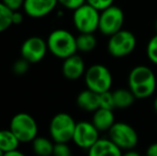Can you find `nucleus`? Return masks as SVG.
Returning a JSON list of instances; mask_svg holds the SVG:
<instances>
[{
  "mask_svg": "<svg viewBox=\"0 0 157 156\" xmlns=\"http://www.w3.org/2000/svg\"><path fill=\"white\" fill-rule=\"evenodd\" d=\"M128 88L138 100H144L156 90V76L147 65H137L128 75Z\"/></svg>",
  "mask_w": 157,
  "mask_h": 156,
  "instance_id": "obj_1",
  "label": "nucleus"
},
{
  "mask_svg": "<svg viewBox=\"0 0 157 156\" xmlns=\"http://www.w3.org/2000/svg\"><path fill=\"white\" fill-rule=\"evenodd\" d=\"M46 42L50 54L60 59L67 58L76 54L78 50L76 36L65 29H56L52 31Z\"/></svg>",
  "mask_w": 157,
  "mask_h": 156,
  "instance_id": "obj_2",
  "label": "nucleus"
},
{
  "mask_svg": "<svg viewBox=\"0 0 157 156\" xmlns=\"http://www.w3.org/2000/svg\"><path fill=\"white\" fill-rule=\"evenodd\" d=\"M101 12L89 3H83L73 13V24L79 33H94L98 30Z\"/></svg>",
  "mask_w": 157,
  "mask_h": 156,
  "instance_id": "obj_3",
  "label": "nucleus"
},
{
  "mask_svg": "<svg viewBox=\"0 0 157 156\" xmlns=\"http://www.w3.org/2000/svg\"><path fill=\"white\" fill-rule=\"evenodd\" d=\"M10 129L18 138L21 143H29L37 137L36 121L26 112L16 113L10 122Z\"/></svg>",
  "mask_w": 157,
  "mask_h": 156,
  "instance_id": "obj_4",
  "label": "nucleus"
},
{
  "mask_svg": "<svg viewBox=\"0 0 157 156\" xmlns=\"http://www.w3.org/2000/svg\"><path fill=\"white\" fill-rule=\"evenodd\" d=\"M76 123L68 113H57L49 123L50 138L54 142H70L73 140Z\"/></svg>",
  "mask_w": 157,
  "mask_h": 156,
  "instance_id": "obj_5",
  "label": "nucleus"
},
{
  "mask_svg": "<svg viewBox=\"0 0 157 156\" xmlns=\"http://www.w3.org/2000/svg\"><path fill=\"white\" fill-rule=\"evenodd\" d=\"M85 83L88 89L97 93L109 91L112 86V74L103 64H93L86 70Z\"/></svg>",
  "mask_w": 157,
  "mask_h": 156,
  "instance_id": "obj_6",
  "label": "nucleus"
},
{
  "mask_svg": "<svg viewBox=\"0 0 157 156\" xmlns=\"http://www.w3.org/2000/svg\"><path fill=\"white\" fill-rule=\"evenodd\" d=\"M137 40L132 32L121 29L120 31L109 36L107 49L110 56L114 58H123L134 51Z\"/></svg>",
  "mask_w": 157,
  "mask_h": 156,
  "instance_id": "obj_7",
  "label": "nucleus"
},
{
  "mask_svg": "<svg viewBox=\"0 0 157 156\" xmlns=\"http://www.w3.org/2000/svg\"><path fill=\"white\" fill-rule=\"evenodd\" d=\"M108 133L110 139L122 151L135 149L138 144L139 137L136 129L125 122H114Z\"/></svg>",
  "mask_w": 157,
  "mask_h": 156,
  "instance_id": "obj_8",
  "label": "nucleus"
},
{
  "mask_svg": "<svg viewBox=\"0 0 157 156\" xmlns=\"http://www.w3.org/2000/svg\"><path fill=\"white\" fill-rule=\"evenodd\" d=\"M123 24H124V13L121 8L112 4L109 8L101 11L98 30L101 34L107 36H112L123 29Z\"/></svg>",
  "mask_w": 157,
  "mask_h": 156,
  "instance_id": "obj_9",
  "label": "nucleus"
},
{
  "mask_svg": "<svg viewBox=\"0 0 157 156\" xmlns=\"http://www.w3.org/2000/svg\"><path fill=\"white\" fill-rule=\"evenodd\" d=\"M47 51V42L40 36H30L26 39L21 46V57L29 61L31 64L43 60Z\"/></svg>",
  "mask_w": 157,
  "mask_h": 156,
  "instance_id": "obj_10",
  "label": "nucleus"
},
{
  "mask_svg": "<svg viewBox=\"0 0 157 156\" xmlns=\"http://www.w3.org/2000/svg\"><path fill=\"white\" fill-rule=\"evenodd\" d=\"M99 133L101 131L94 126L92 121H80L76 123L73 141L79 148L89 150L99 138Z\"/></svg>",
  "mask_w": 157,
  "mask_h": 156,
  "instance_id": "obj_11",
  "label": "nucleus"
},
{
  "mask_svg": "<svg viewBox=\"0 0 157 156\" xmlns=\"http://www.w3.org/2000/svg\"><path fill=\"white\" fill-rule=\"evenodd\" d=\"M58 3V0H25L23 9L29 17L42 18L50 14Z\"/></svg>",
  "mask_w": 157,
  "mask_h": 156,
  "instance_id": "obj_12",
  "label": "nucleus"
},
{
  "mask_svg": "<svg viewBox=\"0 0 157 156\" xmlns=\"http://www.w3.org/2000/svg\"><path fill=\"white\" fill-rule=\"evenodd\" d=\"M86 73L85 61L80 56L74 54L63 59L62 74L68 80H77Z\"/></svg>",
  "mask_w": 157,
  "mask_h": 156,
  "instance_id": "obj_13",
  "label": "nucleus"
},
{
  "mask_svg": "<svg viewBox=\"0 0 157 156\" xmlns=\"http://www.w3.org/2000/svg\"><path fill=\"white\" fill-rule=\"evenodd\" d=\"M123 151L110 138H98L96 142L88 150L90 156H120Z\"/></svg>",
  "mask_w": 157,
  "mask_h": 156,
  "instance_id": "obj_14",
  "label": "nucleus"
},
{
  "mask_svg": "<svg viewBox=\"0 0 157 156\" xmlns=\"http://www.w3.org/2000/svg\"><path fill=\"white\" fill-rule=\"evenodd\" d=\"M114 122L116 121H114V115L112 109L99 107L93 112L92 123L99 131H108L110 127L114 124Z\"/></svg>",
  "mask_w": 157,
  "mask_h": 156,
  "instance_id": "obj_15",
  "label": "nucleus"
},
{
  "mask_svg": "<svg viewBox=\"0 0 157 156\" xmlns=\"http://www.w3.org/2000/svg\"><path fill=\"white\" fill-rule=\"evenodd\" d=\"M76 102L78 107L82 110L94 112L99 108V93L87 88L77 95Z\"/></svg>",
  "mask_w": 157,
  "mask_h": 156,
  "instance_id": "obj_16",
  "label": "nucleus"
},
{
  "mask_svg": "<svg viewBox=\"0 0 157 156\" xmlns=\"http://www.w3.org/2000/svg\"><path fill=\"white\" fill-rule=\"evenodd\" d=\"M113 94V100H114V105H116V108L119 109H126L128 107H130L134 104L135 97L134 93L128 89H117L112 92Z\"/></svg>",
  "mask_w": 157,
  "mask_h": 156,
  "instance_id": "obj_17",
  "label": "nucleus"
},
{
  "mask_svg": "<svg viewBox=\"0 0 157 156\" xmlns=\"http://www.w3.org/2000/svg\"><path fill=\"white\" fill-rule=\"evenodd\" d=\"M21 141L10 128L0 131V150L6 154L9 151L18 149Z\"/></svg>",
  "mask_w": 157,
  "mask_h": 156,
  "instance_id": "obj_18",
  "label": "nucleus"
},
{
  "mask_svg": "<svg viewBox=\"0 0 157 156\" xmlns=\"http://www.w3.org/2000/svg\"><path fill=\"white\" fill-rule=\"evenodd\" d=\"M54 140H50L46 137H35L32 141V149L36 155L40 156H48L52 155L54 152Z\"/></svg>",
  "mask_w": 157,
  "mask_h": 156,
  "instance_id": "obj_19",
  "label": "nucleus"
},
{
  "mask_svg": "<svg viewBox=\"0 0 157 156\" xmlns=\"http://www.w3.org/2000/svg\"><path fill=\"white\" fill-rule=\"evenodd\" d=\"M77 49L82 52H89L96 47L97 40L94 33H79L76 36Z\"/></svg>",
  "mask_w": 157,
  "mask_h": 156,
  "instance_id": "obj_20",
  "label": "nucleus"
},
{
  "mask_svg": "<svg viewBox=\"0 0 157 156\" xmlns=\"http://www.w3.org/2000/svg\"><path fill=\"white\" fill-rule=\"evenodd\" d=\"M12 16L13 11L0 1V32L6 31L13 25Z\"/></svg>",
  "mask_w": 157,
  "mask_h": 156,
  "instance_id": "obj_21",
  "label": "nucleus"
},
{
  "mask_svg": "<svg viewBox=\"0 0 157 156\" xmlns=\"http://www.w3.org/2000/svg\"><path fill=\"white\" fill-rule=\"evenodd\" d=\"M99 107L101 108L112 109V110L116 108L113 94H112V92H110V90L99 93Z\"/></svg>",
  "mask_w": 157,
  "mask_h": 156,
  "instance_id": "obj_22",
  "label": "nucleus"
},
{
  "mask_svg": "<svg viewBox=\"0 0 157 156\" xmlns=\"http://www.w3.org/2000/svg\"><path fill=\"white\" fill-rule=\"evenodd\" d=\"M147 56L153 64L157 65V33L152 36L147 45Z\"/></svg>",
  "mask_w": 157,
  "mask_h": 156,
  "instance_id": "obj_23",
  "label": "nucleus"
},
{
  "mask_svg": "<svg viewBox=\"0 0 157 156\" xmlns=\"http://www.w3.org/2000/svg\"><path fill=\"white\" fill-rule=\"evenodd\" d=\"M31 63L29 61H27L26 59H24L21 57V59L16 60L13 64V72H14L16 75H24L28 72L29 70V67Z\"/></svg>",
  "mask_w": 157,
  "mask_h": 156,
  "instance_id": "obj_24",
  "label": "nucleus"
},
{
  "mask_svg": "<svg viewBox=\"0 0 157 156\" xmlns=\"http://www.w3.org/2000/svg\"><path fill=\"white\" fill-rule=\"evenodd\" d=\"M67 143L68 142H55L52 154L56 156H71L72 151Z\"/></svg>",
  "mask_w": 157,
  "mask_h": 156,
  "instance_id": "obj_25",
  "label": "nucleus"
},
{
  "mask_svg": "<svg viewBox=\"0 0 157 156\" xmlns=\"http://www.w3.org/2000/svg\"><path fill=\"white\" fill-rule=\"evenodd\" d=\"M114 0H86L87 3H89L90 6H92L93 8H95L96 10H98L99 12L105 9L109 8L110 6L113 4Z\"/></svg>",
  "mask_w": 157,
  "mask_h": 156,
  "instance_id": "obj_26",
  "label": "nucleus"
},
{
  "mask_svg": "<svg viewBox=\"0 0 157 156\" xmlns=\"http://www.w3.org/2000/svg\"><path fill=\"white\" fill-rule=\"evenodd\" d=\"M59 4L67 10H76L83 3H86V0H58Z\"/></svg>",
  "mask_w": 157,
  "mask_h": 156,
  "instance_id": "obj_27",
  "label": "nucleus"
},
{
  "mask_svg": "<svg viewBox=\"0 0 157 156\" xmlns=\"http://www.w3.org/2000/svg\"><path fill=\"white\" fill-rule=\"evenodd\" d=\"M1 1L12 11H17L23 8L25 0H1Z\"/></svg>",
  "mask_w": 157,
  "mask_h": 156,
  "instance_id": "obj_28",
  "label": "nucleus"
},
{
  "mask_svg": "<svg viewBox=\"0 0 157 156\" xmlns=\"http://www.w3.org/2000/svg\"><path fill=\"white\" fill-rule=\"evenodd\" d=\"M13 25H19L24 21V14L21 12L17 11H13V16H12Z\"/></svg>",
  "mask_w": 157,
  "mask_h": 156,
  "instance_id": "obj_29",
  "label": "nucleus"
},
{
  "mask_svg": "<svg viewBox=\"0 0 157 156\" xmlns=\"http://www.w3.org/2000/svg\"><path fill=\"white\" fill-rule=\"evenodd\" d=\"M147 154L149 156H157V142L152 143L151 146L147 148Z\"/></svg>",
  "mask_w": 157,
  "mask_h": 156,
  "instance_id": "obj_30",
  "label": "nucleus"
},
{
  "mask_svg": "<svg viewBox=\"0 0 157 156\" xmlns=\"http://www.w3.org/2000/svg\"><path fill=\"white\" fill-rule=\"evenodd\" d=\"M24 153L18 151V149H15V150H12V151H9L8 153H6L4 156H23Z\"/></svg>",
  "mask_w": 157,
  "mask_h": 156,
  "instance_id": "obj_31",
  "label": "nucleus"
},
{
  "mask_svg": "<svg viewBox=\"0 0 157 156\" xmlns=\"http://www.w3.org/2000/svg\"><path fill=\"white\" fill-rule=\"evenodd\" d=\"M125 156H139L140 154H139L138 152H136V151H134V149H132V150H127L125 151Z\"/></svg>",
  "mask_w": 157,
  "mask_h": 156,
  "instance_id": "obj_32",
  "label": "nucleus"
},
{
  "mask_svg": "<svg viewBox=\"0 0 157 156\" xmlns=\"http://www.w3.org/2000/svg\"><path fill=\"white\" fill-rule=\"evenodd\" d=\"M154 109H155V111L157 112V95H156L155 100H154Z\"/></svg>",
  "mask_w": 157,
  "mask_h": 156,
  "instance_id": "obj_33",
  "label": "nucleus"
},
{
  "mask_svg": "<svg viewBox=\"0 0 157 156\" xmlns=\"http://www.w3.org/2000/svg\"><path fill=\"white\" fill-rule=\"evenodd\" d=\"M4 155V153L3 152H2V151L1 150H0V156H3Z\"/></svg>",
  "mask_w": 157,
  "mask_h": 156,
  "instance_id": "obj_34",
  "label": "nucleus"
},
{
  "mask_svg": "<svg viewBox=\"0 0 157 156\" xmlns=\"http://www.w3.org/2000/svg\"><path fill=\"white\" fill-rule=\"evenodd\" d=\"M155 29H156V31H157V18H156V21H155Z\"/></svg>",
  "mask_w": 157,
  "mask_h": 156,
  "instance_id": "obj_35",
  "label": "nucleus"
}]
</instances>
